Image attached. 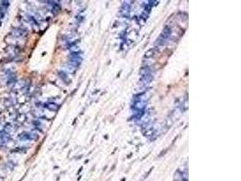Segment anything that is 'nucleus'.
Returning <instances> with one entry per match:
<instances>
[{"mask_svg": "<svg viewBox=\"0 0 241 181\" xmlns=\"http://www.w3.org/2000/svg\"><path fill=\"white\" fill-rule=\"evenodd\" d=\"M8 6H9V2H7V1H2L1 2V4H0V16H1V17H3L6 15V12L7 11Z\"/></svg>", "mask_w": 241, "mask_h": 181, "instance_id": "1", "label": "nucleus"}, {"mask_svg": "<svg viewBox=\"0 0 241 181\" xmlns=\"http://www.w3.org/2000/svg\"><path fill=\"white\" fill-rule=\"evenodd\" d=\"M37 136H35L34 133H24L21 136V139L25 141H32V140H35Z\"/></svg>", "mask_w": 241, "mask_h": 181, "instance_id": "2", "label": "nucleus"}, {"mask_svg": "<svg viewBox=\"0 0 241 181\" xmlns=\"http://www.w3.org/2000/svg\"><path fill=\"white\" fill-rule=\"evenodd\" d=\"M170 35H171V28H170L169 26L165 27V29L163 30V33H162V36H163L164 38L167 39L169 37Z\"/></svg>", "mask_w": 241, "mask_h": 181, "instance_id": "3", "label": "nucleus"}, {"mask_svg": "<svg viewBox=\"0 0 241 181\" xmlns=\"http://www.w3.org/2000/svg\"><path fill=\"white\" fill-rule=\"evenodd\" d=\"M146 74H151V69L149 66H144L140 69V74L141 75H145Z\"/></svg>", "mask_w": 241, "mask_h": 181, "instance_id": "4", "label": "nucleus"}, {"mask_svg": "<svg viewBox=\"0 0 241 181\" xmlns=\"http://www.w3.org/2000/svg\"><path fill=\"white\" fill-rule=\"evenodd\" d=\"M155 54V48H153V49H150V50H148V51H147V52L146 53V55H145V57H146V58L153 57Z\"/></svg>", "mask_w": 241, "mask_h": 181, "instance_id": "5", "label": "nucleus"}, {"mask_svg": "<svg viewBox=\"0 0 241 181\" xmlns=\"http://www.w3.org/2000/svg\"><path fill=\"white\" fill-rule=\"evenodd\" d=\"M44 107L48 108L49 110H52V111H56L58 109V106L55 103H48V104L44 105Z\"/></svg>", "mask_w": 241, "mask_h": 181, "instance_id": "6", "label": "nucleus"}]
</instances>
